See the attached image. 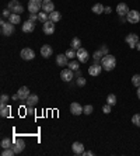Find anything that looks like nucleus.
I'll return each mask as SVG.
<instances>
[{"label": "nucleus", "mask_w": 140, "mask_h": 156, "mask_svg": "<svg viewBox=\"0 0 140 156\" xmlns=\"http://www.w3.org/2000/svg\"><path fill=\"white\" fill-rule=\"evenodd\" d=\"M101 66H102V69L107 70V72H111V70L115 69L116 66V58L114 55L108 54V55H104L102 59H101Z\"/></svg>", "instance_id": "nucleus-1"}, {"label": "nucleus", "mask_w": 140, "mask_h": 156, "mask_svg": "<svg viewBox=\"0 0 140 156\" xmlns=\"http://www.w3.org/2000/svg\"><path fill=\"white\" fill-rule=\"evenodd\" d=\"M7 9L11 11V13H15V14H21L24 11V7H22L18 0H10L7 4Z\"/></svg>", "instance_id": "nucleus-2"}, {"label": "nucleus", "mask_w": 140, "mask_h": 156, "mask_svg": "<svg viewBox=\"0 0 140 156\" xmlns=\"http://www.w3.org/2000/svg\"><path fill=\"white\" fill-rule=\"evenodd\" d=\"M0 26H2V34L6 37H10L11 34L14 33V24H11L10 21L6 23L4 20L0 21Z\"/></svg>", "instance_id": "nucleus-3"}, {"label": "nucleus", "mask_w": 140, "mask_h": 156, "mask_svg": "<svg viewBox=\"0 0 140 156\" xmlns=\"http://www.w3.org/2000/svg\"><path fill=\"white\" fill-rule=\"evenodd\" d=\"M43 0H29L28 2V11L29 13H39L41 7H42Z\"/></svg>", "instance_id": "nucleus-4"}, {"label": "nucleus", "mask_w": 140, "mask_h": 156, "mask_svg": "<svg viewBox=\"0 0 140 156\" xmlns=\"http://www.w3.org/2000/svg\"><path fill=\"white\" fill-rule=\"evenodd\" d=\"M126 20H128V23H132V24H137V23H140V11L129 10V13L126 14Z\"/></svg>", "instance_id": "nucleus-5"}, {"label": "nucleus", "mask_w": 140, "mask_h": 156, "mask_svg": "<svg viewBox=\"0 0 140 156\" xmlns=\"http://www.w3.org/2000/svg\"><path fill=\"white\" fill-rule=\"evenodd\" d=\"M74 70H72L70 68H66V69H63L60 72V79L63 80V82H72L73 79H74Z\"/></svg>", "instance_id": "nucleus-6"}, {"label": "nucleus", "mask_w": 140, "mask_h": 156, "mask_svg": "<svg viewBox=\"0 0 140 156\" xmlns=\"http://www.w3.org/2000/svg\"><path fill=\"white\" fill-rule=\"evenodd\" d=\"M13 151L15 152V155H18V153H21L22 151L25 149V142H24V139H17L15 138L14 139V142H13Z\"/></svg>", "instance_id": "nucleus-7"}, {"label": "nucleus", "mask_w": 140, "mask_h": 156, "mask_svg": "<svg viewBox=\"0 0 140 156\" xmlns=\"http://www.w3.org/2000/svg\"><path fill=\"white\" fill-rule=\"evenodd\" d=\"M125 41H126V44H128L130 48H136V44L139 42L140 40H139V35H137V34L130 33V34H128V35H126Z\"/></svg>", "instance_id": "nucleus-8"}, {"label": "nucleus", "mask_w": 140, "mask_h": 156, "mask_svg": "<svg viewBox=\"0 0 140 156\" xmlns=\"http://www.w3.org/2000/svg\"><path fill=\"white\" fill-rule=\"evenodd\" d=\"M77 59H79L81 63H86L88 59H90V55H88V51L86 48H79L77 49Z\"/></svg>", "instance_id": "nucleus-9"}, {"label": "nucleus", "mask_w": 140, "mask_h": 156, "mask_svg": "<svg viewBox=\"0 0 140 156\" xmlns=\"http://www.w3.org/2000/svg\"><path fill=\"white\" fill-rule=\"evenodd\" d=\"M21 30H22V33H25V34H31L35 30V23L31 21V20H27V21L22 23Z\"/></svg>", "instance_id": "nucleus-10"}, {"label": "nucleus", "mask_w": 140, "mask_h": 156, "mask_svg": "<svg viewBox=\"0 0 140 156\" xmlns=\"http://www.w3.org/2000/svg\"><path fill=\"white\" fill-rule=\"evenodd\" d=\"M42 30H43V33L46 34V35H52V34L55 33V23L50 21V20L45 21L43 23V26H42Z\"/></svg>", "instance_id": "nucleus-11"}, {"label": "nucleus", "mask_w": 140, "mask_h": 156, "mask_svg": "<svg viewBox=\"0 0 140 156\" xmlns=\"http://www.w3.org/2000/svg\"><path fill=\"white\" fill-rule=\"evenodd\" d=\"M21 58L24 61H32L35 58V52L31 49V48H24L21 51Z\"/></svg>", "instance_id": "nucleus-12"}, {"label": "nucleus", "mask_w": 140, "mask_h": 156, "mask_svg": "<svg viewBox=\"0 0 140 156\" xmlns=\"http://www.w3.org/2000/svg\"><path fill=\"white\" fill-rule=\"evenodd\" d=\"M83 110H84V107H83L80 103H72L70 104V113L73 114V115H80V114H83Z\"/></svg>", "instance_id": "nucleus-13"}, {"label": "nucleus", "mask_w": 140, "mask_h": 156, "mask_svg": "<svg viewBox=\"0 0 140 156\" xmlns=\"http://www.w3.org/2000/svg\"><path fill=\"white\" fill-rule=\"evenodd\" d=\"M42 11L50 14L52 11H55V4L52 0H43L42 2Z\"/></svg>", "instance_id": "nucleus-14"}, {"label": "nucleus", "mask_w": 140, "mask_h": 156, "mask_svg": "<svg viewBox=\"0 0 140 156\" xmlns=\"http://www.w3.org/2000/svg\"><path fill=\"white\" fill-rule=\"evenodd\" d=\"M116 13L119 14V17H126V14L129 13V7L126 3H119L116 6Z\"/></svg>", "instance_id": "nucleus-15"}, {"label": "nucleus", "mask_w": 140, "mask_h": 156, "mask_svg": "<svg viewBox=\"0 0 140 156\" xmlns=\"http://www.w3.org/2000/svg\"><path fill=\"white\" fill-rule=\"evenodd\" d=\"M101 72H102V66H101L100 63H94L93 66L88 68V75H90V76H98Z\"/></svg>", "instance_id": "nucleus-16"}, {"label": "nucleus", "mask_w": 140, "mask_h": 156, "mask_svg": "<svg viewBox=\"0 0 140 156\" xmlns=\"http://www.w3.org/2000/svg\"><path fill=\"white\" fill-rule=\"evenodd\" d=\"M56 65L60 66V68L67 66L69 65V58L66 56V55H63V54H59L58 56H56Z\"/></svg>", "instance_id": "nucleus-17"}, {"label": "nucleus", "mask_w": 140, "mask_h": 156, "mask_svg": "<svg viewBox=\"0 0 140 156\" xmlns=\"http://www.w3.org/2000/svg\"><path fill=\"white\" fill-rule=\"evenodd\" d=\"M17 94H18V97H20V100H21V101H25L31 93H29L28 87H27V86H22V87H20V90H18Z\"/></svg>", "instance_id": "nucleus-18"}, {"label": "nucleus", "mask_w": 140, "mask_h": 156, "mask_svg": "<svg viewBox=\"0 0 140 156\" xmlns=\"http://www.w3.org/2000/svg\"><path fill=\"white\" fill-rule=\"evenodd\" d=\"M52 54H53V49H52L50 45H42V48H41V55H42L43 58H46V59L50 58Z\"/></svg>", "instance_id": "nucleus-19"}, {"label": "nucleus", "mask_w": 140, "mask_h": 156, "mask_svg": "<svg viewBox=\"0 0 140 156\" xmlns=\"http://www.w3.org/2000/svg\"><path fill=\"white\" fill-rule=\"evenodd\" d=\"M38 101H39V97L36 94H29L28 98L25 100V104L29 105V107H35L36 104H38Z\"/></svg>", "instance_id": "nucleus-20"}, {"label": "nucleus", "mask_w": 140, "mask_h": 156, "mask_svg": "<svg viewBox=\"0 0 140 156\" xmlns=\"http://www.w3.org/2000/svg\"><path fill=\"white\" fill-rule=\"evenodd\" d=\"M72 149L76 155H83L84 153V145H83L81 142H74L72 145Z\"/></svg>", "instance_id": "nucleus-21"}, {"label": "nucleus", "mask_w": 140, "mask_h": 156, "mask_svg": "<svg viewBox=\"0 0 140 156\" xmlns=\"http://www.w3.org/2000/svg\"><path fill=\"white\" fill-rule=\"evenodd\" d=\"M10 111H11V107L9 104H0V115L3 118L10 115Z\"/></svg>", "instance_id": "nucleus-22"}, {"label": "nucleus", "mask_w": 140, "mask_h": 156, "mask_svg": "<svg viewBox=\"0 0 140 156\" xmlns=\"http://www.w3.org/2000/svg\"><path fill=\"white\" fill-rule=\"evenodd\" d=\"M9 21L11 23V24H20L21 23V14H15V13H11V16L9 17Z\"/></svg>", "instance_id": "nucleus-23"}, {"label": "nucleus", "mask_w": 140, "mask_h": 156, "mask_svg": "<svg viewBox=\"0 0 140 156\" xmlns=\"http://www.w3.org/2000/svg\"><path fill=\"white\" fill-rule=\"evenodd\" d=\"M104 10H105V7H104V6H102L101 3L94 4L93 9H91V11H93L94 14H102V13H104Z\"/></svg>", "instance_id": "nucleus-24"}, {"label": "nucleus", "mask_w": 140, "mask_h": 156, "mask_svg": "<svg viewBox=\"0 0 140 156\" xmlns=\"http://www.w3.org/2000/svg\"><path fill=\"white\" fill-rule=\"evenodd\" d=\"M49 20L50 21H53V23H58L62 20V14L59 13V11H52L49 14Z\"/></svg>", "instance_id": "nucleus-25"}, {"label": "nucleus", "mask_w": 140, "mask_h": 156, "mask_svg": "<svg viewBox=\"0 0 140 156\" xmlns=\"http://www.w3.org/2000/svg\"><path fill=\"white\" fill-rule=\"evenodd\" d=\"M70 48H73V49H79V48H81V41H80V38H73L72 42H70Z\"/></svg>", "instance_id": "nucleus-26"}, {"label": "nucleus", "mask_w": 140, "mask_h": 156, "mask_svg": "<svg viewBox=\"0 0 140 156\" xmlns=\"http://www.w3.org/2000/svg\"><path fill=\"white\" fill-rule=\"evenodd\" d=\"M67 66H69V68H70L72 70H79V69H80V61H79V59H77V61L72 59V61L69 62Z\"/></svg>", "instance_id": "nucleus-27"}, {"label": "nucleus", "mask_w": 140, "mask_h": 156, "mask_svg": "<svg viewBox=\"0 0 140 156\" xmlns=\"http://www.w3.org/2000/svg\"><path fill=\"white\" fill-rule=\"evenodd\" d=\"M65 55L67 56L69 59H70V61H72V59L77 58V51H76V49H73V48H70V49H67V51L65 52Z\"/></svg>", "instance_id": "nucleus-28"}, {"label": "nucleus", "mask_w": 140, "mask_h": 156, "mask_svg": "<svg viewBox=\"0 0 140 156\" xmlns=\"http://www.w3.org/2000/svg\"><path fill=\"white\" fill-rule=\"evenodd\" d=\"M0 145H2V148H3V149L11 148V146H13V141H11L10 138H3V139H2V144H0Z\"/></svg>", "instance_id": "nucleus-29"}, {"label": "nucleus", "mask_w": 140, "mask_h": 156, "mask_svg": "<svg viewBox=\"0 0 140 156\" xmlns=\"http://www.w3.org/2000/svg\"><path fill=\"white\" fill-rule=\"evenodd\" d=\"M102 56H104V54H102L101 51H95V52H94V54H93L94 63H98V62H100L101 59H102Z\"/></svg>", "instance_id": "nucleus-30"}, {"label": "nucleus", "mask_w": 140, "mask_h": 156, "mask_svg": "<svg viewBox=\"0 0 140 156\" xmlns=\"http://www.w3.org/2000/svg\"><path fill=\"white\" fill-rule=\"evenodd\" d=\"M38 17H39V21H42V23H45V21L49 20V14L45 13V11H39V13H38Z\"/></svg>", "instance_id": "nucleus-31"}, {"label": "nucleus", "mask_w": 140, "mask_h": 156, "mask_svg": "<svg viewBox=\"0 0 140 156\" xmlns=\"http://www.w3.org/2000/svg\"><path fill=\"white\" fill-rule=\"evenodd\" d=\"M132 84L135 87H140V75H133L132 76Z\"/></svg>", "instance_id": "nucleus-32"}, {"label": "nucleus", "mask_w": 140, "mask_h": 156, "mask_svg": "<svg viewBox=\"0 0 140 156\" xmlns=\"http://www.w3.org/2000/svg\"><path fill=\"white\" fill-rule=\"evenodd\" d=\"M107 103H108L109 105H115V104H116V96H115V94H108Z\"/></svg>", "instance_id": "nucleus-33"}, {"label": "nucleus", "mask_w": 140, "mask_h": 156, "mask_svg": "<svg viewBox=\"0 0 140 156\" xmlns=\"http://www.w3.org/2000/svg\"><path fill=\"white\" fill-rule=\"evenodd\" d=\"M94 111V107L93 105H90V104H87V105H84V110H83V114H86V115H90L91 113Z\"/></svg>", "instance_id": "nucleus-34"}, {"label": "nucleus", "mask_w": 140, "mask_h": 156, "mask_svg": "<svg viewBox=\"0 0 140 156\" xmlns=\"http://www.w3.org/2000/svg\"><path fill=\"white\" fill-rule=\"evenodd\" d=\"M86 83H87V80L84 79L83 76H80V77H77V79H76V84H77L79 87H84V86H86Z\"/></svg>", "instance_id": "nucleus-35"}, {"label": "nucleus", "mask_w": 140, "mask_h": 156, "mask_svg": "<svg viewBox=\"0 0 140 156\" xmlns=\"http://www.w3.org/2000/svg\"><path fill=\"white\" fill-rule=\"evenodd\" d=\"M2 155L3 156H13V155H15V152L13 151V148H6V149H3Z\"/></svg>", "instance_id": "nucleus-36"}, {"label": "nucleus", "mask_w": 140, "mask_h": 156, "mask_svg": "<svg viewBox=\"0 0 140 156\" xmlns=\"http://www.w3.org/2000/svg\"><path fill=\"white\" fill-rule=\"evenodd\" d=\"M132 122L136 125V127H140V114H135L132 117Z\"/></svg>", "instance_id": "nucleus-37"}, {"label": "nucleus", "mask_w": 140, "mask_h": 156, "mask_svg": "<svg viewBox=\"0 0 140 156\" xmlns=\"http://www.w3.org/2000/svg\"><path fill=\"white\" fill-rule=\"evenodd\" d=\"M28 20H31V21L36 23V21H39V17H38V13H29V18Z\"/></svg>", "instance_id": "nucleus-38"}, {"label": "nucleus", "mask_w": 140, "mask_h": 156, "mask_svg": "<svg viewBox=\"0 0 140 156\" xmlns=\"http://www.w3.org/2000/svg\"><path fill=\"white\" fill-rule=\"evenodd\" d=\"M9 96L7 94H2V97H0V104H7V101H9Z\"/></svg>", "instance_id": "nucleus-39"}, {"label": "nucleus", "mask_w": 140, "mask_h": 156, "mask_svg": "<svg viewBox=\"0 0 140 156\" xmlns=\"http://www.w3.org/2000/svg\"><path fill=\"white\" fill-rule=\"evenodd\" d=\"M111 107H112V105H109L107 103V104L102 107V113H104V114H109V113H111Z\"/></svg>", "instance_id": "nucleus-40"}, {"label": "nucleus", "mask_w": 140, "mask_h": 156, "mask_svg": "<svg viewBox=\"0 0 140 156\" xmlns=\"http://www.w3.org/2000/svg\"><path fill=\"white\" fill-rule=\"evenodd\" d=\"M100 51L102 52V54H104V55H108V54H109V51H108V47H107V45H102V47H101V49H100Z\"/></svg>", "instance_id": "nucleus-41"}, {"label": "nucleus", "mask_w": 140, "mask_h": 156, "mask_svg": "<svg viewBox=\"0 0 140 156\" xmlns=\"http://www.w3.org/2000/svg\"><path fill=\"white\" fill-rule=\"evenodd\" d=\"M2 16H3L4 18H6V17H10V16H11L10 10H9V9H6V10H3V13H2Z\"/></svg>", "instance_id": "nucleus-42"}, {"label": "nucleus", "mask_w": 140, "mask_h": 156, "mask_svg": "<svg viewBox=\"0 0 140 156\" xmlns=\"http://www.w3.org/2000/svg\"><path fill=\"white\" fill-rule=\"evenodd\" d=\"M27 113H28V114H32L34 113V107H29V105H27Z\"/></svg>", "instance_id": "nucleus-43"}, {"label": "nucleus", "mask_w": 140, "mask_h": 156, "mask_svg": "<svg viewBox=\"0 0 140 156\" xmlns=\"http://www.w3.org/2000/svg\"><path fill=\"white\" fill-rule=\"evenodd\" d=\"M83 155H84V156H93L94 152H91V151H87V152H84Z\"/></svg>", "instance_id": "nucleus-44"}, {"label": "nucleus", "mask_w": 140, "mask_h": 156, "mask_svg": "<svg viewBox=\"0 0 140 156\" xmlns=\"http://www.w3.org/2000/svg\"><path fill=\"white\" fill-rule=\"evenodd\" d=\"M111 11H112V9H111V7H105L104 13H107V14H109V13H111Z\"/></svg>", "instance_id": "nucleus-45"}, {"label": "nucleus", "mask_w": 140, "mask_h": 156, "mask_svg": "<svg viewBox=\"0 0 140 156\" xmlns=\"http://www.w3.org/2000/svg\"><path fill=\"white\" fill-rule=\"evenodd\" d=\"M11 98H13L14 101H17V100H20V97H18V94H13V96H11Z\"/></svg>", "instance_id": "nucleus-46"}, {"label": "nucleus", "mask_w": 140, "mask_h": 156, "mask_svg": "<svg viewBox=\"0 0 140 156\" xmlns=\"http://www.w3.org/2000/svg\"><path fill=\"white\" fill-rule=\"evenodd\" d=\"M76 76H77V77H80V76H81V70H76Z\"/></svg>", "instance_id": "nucleus-47"}, {"label": "nucleus", "mask_w": 140, "mask_h": 156, "mask_svg": "<svg viewBox=\"0 0 140 156\" xmlns=\"http://www.w3.org/2000/svg\"><path fill=\"white\" fill-rule=\"evenodd\" d=\"M137 98L140 100V87H137Z\"/></svg>", "instance_id": "nucleus-48"}, {"label": "nucleus", "mask_w": 140, "mask_h": 156, "mask_svg": "<svg viewBox=\"0 0 140 156\" xmlns=\"http://www.w3.org/2000/svg\"><path fill=\"white\" fill-rule=\"evenodd\" d=\"M128 20H126V17H121V23H126Z\"/></svg>", "instance_id": "nucleus-49"}, {"label": "nucleus", "mask_w": 140, "mask_h": 156, "mask_svg": "<svg viewBox=\"0 0 140 156\" xmlns=\"http://www.w3.org/2000/svg\"><path fill=\"white\" fill-rule=\"evenodd\" d=\"M136 48H137V49H139V51H140V41L136 44Z\"/></svg>", "instance_id": "nucleus-50"}]
</instances>
